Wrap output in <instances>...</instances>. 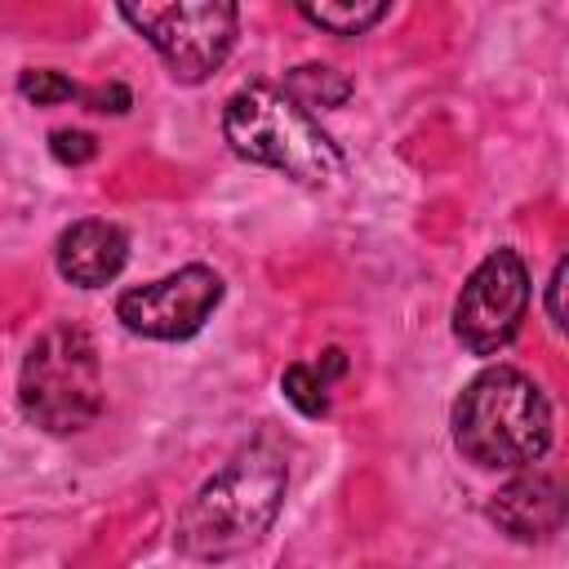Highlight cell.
I'll use <instances>...</instances> for the list:
<instances>
[{
  "label": "cell",
  "mask_w": 569,
  "mask_h": 569,
  "mask_svg": "<svg viewBox=\"0 0 569 569\" xmlns=\"http://www.w3.org/2000/svg\"><path fill=\"white\" fill-rule=\"evenodd\" d=\"M222 138L227 147L262 169H276L293 182L325 187L342 178V151L320 129L311 111H302L276 84H244L222 107Z\"/></svg>",
  "instance_id": "3957f363"
},
{
  "label": "cell",
  "mask_w": 569,
  "mask_h": 569,
  "mask_svg": "<svg viewBox=\"0 0 569 569\" xmlns=\"http://www.w3.org/2000/svg\"><path fill=\"white\" fill-rule=\"evenodd\" d=\"M218 302H222V276L213 267L191 262V267H178L151 284L124 289L116 298V320L129 333L178 342V338L200 333Z\"/></svg>",
  "instance_id": "52a82bcc"
},
{
  "label": "cell",
  "mask_w": 569,
  "mask_h": 569,
  "mask_svg": "<svg viewBox=\"0 0 569 569\" xmlns=\"http://www.w3.org/2000/svg\"><path fill=\"white\" fill-rule=\"evenodd\" d=\"M120 18L151 40V49L164 58L173 80H204L213 76L231 44L240 9L227 0H178V4H120Z\"/></svg>",
  "instance_id": "5b68a950"
},
{
  "label": "cell",
  "mask_w": 569,
  "mask_h": 569,
  "mask_svg": "<svg viewBox=\"0 0 569 569\" xmlns=\"http://www.w3.org/2000/svg\"><path fill=\"white\" fill-rule=\"evenodd\" d=\"M565 276H569V262L560 258L556 271H551V280H547V316H551L556 329L565 325Z\"/></svg>",
  "instance_id": "2e32d148"
},
{
  "label": "cell",
  "mask_w": 569,
  "mask_h": 569,
  "mask_svg": "<svg viewBox=\"0 0 569 569\" xmlns=\"http://www.w3.org/2000/svg\"><path fill=\"white\" fill-rule=\"evenodd\" d=\"M298 13L311 27L329 31V36H365L373 22L387 18V4H378V0H342V4H298Z\"/></svg>",
  "instance_id": "8fae6325"
},
{
  "label": "cell",
  "mask_w": 569,
  "mask_h": 569,
  "mask_svg": "<svg viewBox=\"0 0 569 569\" xmlns=\"http://www.w3.org/2000/svg\"><path fill=\"white\" fill-rule=\"evenodd\" d=\"M18 93H22L27 102H36V107H53V102H71V98H80V84L67 80L62 71L31 67V71L18 76Z\"/></svg>",
  "instance_id": "4fadbf2b"
},
{
  "label": "cell",
  "mask_w": 569,
  "mask_h": 569,
  "mask_svg": "<svg viewBox=\"0 0 569 569\" xmlns=\"http://www.w3.org/2000/svg\"><path fill=\"white\" fill-rule=\"evenodd\" d=\"M124 258H129V236L116 222H102V218L71 222L58 236V249H53V262H58L62 280H71L80 289H98V284L116 280L124 271Z\"/></svg>",
  "instance_id": "9c48e42d"
},
{
  "label": "cell",
  "mask_w": 569,
  "mask_h": 569,
  "mask_svg": "<svg viewBox=\"0 0 569 569\" xmlns=\"http://www.w3.org/2000/svg\"><path fill=\"white\" fill-rule=\"evenodd\" d=\"M289 462L276 440H249L213 471L178 516V547L196 560H227L253 547L280 516Z\"/></svg>",
  "instance_id": "6da1fadb"
},
{
  "label": "cell",
  "mask_w": 569,
  "mask_h": 569,
  "mask_svg": "<svg viewBox=\"0 0 569 569\" xmlns=\"http://www.w3.org/2000/svg\"><path fill=\"white\" fill-rule=\"evenodd\" d=\"M49 151L62 160V164H84L98 156V138L84 133V129H53L49 133Z\"/></svg>",
  "instance_id": "5bb4252c"
},
{
  "label": "cell",
  "mask_w": 569,
  "mask_h": 569,
  "mask_svg": "<svg viewBox=\"0 0 569 569\" xmlns=\"http://www.w3.org/2000/svg\"><path fill=\"white\" fill-rule=\"evenodd\" d=\"M453 445L467 462L489 471L538 462L551 445V405L542 387L511 365L476 373L453 400Z\"/></svg>",
  "instance_id": "7a4b0ae2"
},
{
  "label": "cell",
  "mask_w": 569,
  "mask_h": 569,
  "mask_svg": "<svg viewBox=\"0 0 569 569\" xmlns=\"http://www.w3.org/2000/svg\"><path fill=\"white\" fill-rule=\"evenodd\" d=\"M489 520L516 542H542L565 525V489L547 471H520L489 498Z\"/></svg>",
  "instance_id": "ba28073f"
},
{
  "label": "cell",
  "mask_w": 569,
  "mask_h": 569,
  "mask_svg": "<svg viewBox=\"0 0 569 569\" xmlns=\"http://www.w3.org/2000/svg\"><path fill=\"white\" fill-rule=\"evenodd\" d=\"M284 93L302 107V111H329V107H342L351 98V80L325 62H302L284 76Z\"/></svg>",
  "instance_id": "30bf717a"
},
{
  "label": "cell",
  "mask_w": 569,
  "mask_h": 569,
  "mask_svg": "<svg viewBox=\"0 0 569 569\" xmlns=\"http://www.w3.org/2000/svg\"><path fill=\"white\" fill-rule=\"evenodd\" d=\"M280 391L302 418H325V409H329V378L320 373V365H307V360L289 365L280 373Z\"/></svg>",
  "instance_id": "7c38bea8"
},
{
  "label": "cell",
  "mask_w": 569,
  "mask_h": 569,
  "mask_svg": "<svg viewBox=\"0 0 569 569\" xmlns=\"http://www.w3.org/2000/svg\"><path fill=\"white\" fill-rule=\"evenodd\" d=\"M93 111H111V116H120V111H129V89L124 84H98V89H89V93H80Z\"/></svg>",
  "instance_id": "9a60e30c"
},
{
  "label": "cell",
  "mask_w": 569,
  "mask_h": 569,
  "mask_svg": "<svg viewBox=\"0 0 569 569\" xmlns=\"http://www.w3.org/2000/svg\"><path fill=\"white\" fill-rule=\"evenodd\" d=\"M529 311V271L516 249H493L453 302V338L471 356H498Z\"/></svg>",
  "instance_id": "8992f818"
},
{
  "label": "cell",
  "mask_w": 569,
  "mask_h": 569,
  "mask_svg": "<svg viewBox=\"0 0 569 569\" xmlns=\"http://www.w3.org/2000/svg\"><path fill=\"white\" fill-rule=\"evenodd\" d=\"M18 400L22 413L53 436L84 431L102 409V360L89 329L71 320L44 329L22 356Z\"/></svg>",
  "instance_id": "277c9868"
}]
</instances>
